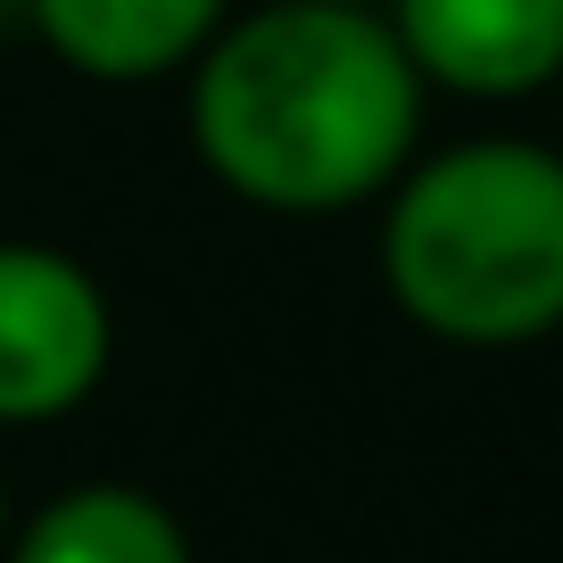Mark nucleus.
Instances as JSON below:
<instances>
[{
    "label": "nucleus",
    "instance_id": "nucleus-1",
    "mask_svg": "<svg viewBox=\"0 0 563 563\" xmlns=\"http://www.w3.org/2000/svg\"><path fill=\"white\" fill-rule=\"evenodd\" d=\"M422 75L406 42L349 0H282L208 42L191 84V141L241 199L323 216L373 199L406 166Z\"/></svg>",
    "mask_w": 563,
    "mask_h": 563
},
{
    "label": "nucleus",
    "instance_id": "nucleus-2",
    "mask_svg": "<svg viewBox=\"0 0 563 563\" xmlns=\"http://www.w3.org/2000/svg\"><path fill=\"white\" fill-rule=\"evenodd\" d=\"M389 299L440 340L514 349L563 323V158L539 141H464L389 199Z\"/></svg>",
    "mask_w": 563,
    "mask_h": 563
},
{
    "label": "nucleus",
    "instance_id": "nucleus-3",
    "mask_svg": "<svg viewBox=\"0 0 563 563\" xmlns=\"http://www.w3.org/2000/svg\"><path fill=\"white\" fill-rule=\"evenodd\" d=\"M108 365L100 282L75 257L0 241V422H51L91 398Z\"/></svg>",
    "mask_w": 563,
    "mask_h": 563
},
{
    "label": "nucleus",
    "instance_id": "nucleus-4",
    "mask_svg": "<svg viewBox=\"0 0 563 563\" xmlns=\"http://www.w3.org/2000/svg\"><path fill=\"white\" fill-rule=\"evenodd\" d=\"M415 75L473 100H514L563 75V0H398Z\"/></svg>",
    "mask_w": 563,
    "mask_h": 563
},
{
    "label": "nucleus",
    "instance_id": "nucleus-5",
    "mask_svg": "<svg viewBox=\"0 0 563 563\" xmlns=\"http://www.w3.org/2000/svg\"><path fill=\"white\" fill-rule=\"evenodd\" d=\"M224 0H34V25L75 75L141 84L208 51Z\"/></svg>",
    "mask_w": 563,
    "mask_h": 563
},
{
    "label": "nucleus",
    "instance_id": "nucleus-6",
    "mask_svg": "<svg viewBox=\"0 0 563 563\" xmlns=\"http://www.w3.org/2000/svg\"><path fill=\"white\" fill-rule=\"evenodd\" d=\"M9 563H191V547H183L175 514H166L158 497L100 481V489L51 497V506L25 522V539H18Z\"/></svg>",
    "mask_w": 563,
    "mask_h": 563
},
{
    "label": "nucleus",
    "instance_id": "nucleus-7",
    "mask_svg": "<svg viewBox=\"0 0 563 563\" xmlns=\"http://www.w3.org/2000/svg\"><path fill=\"white\" fill-rule=\"evenodd\" d=\"M0 530H9V489H0Z\"/></svg>",
    "mask_w": 563,
    "mask_h": 563
},
{
    "label": "nucleus",
    "instance_id": "nucleus-8",
    "mask_svg": "<svg viewBox=\"0 0 563 563\" xmlns=\"http://www.w3.org/2000/svg\"><path fill=\"white\" fill-rule=\"evenodd\" d=\"M349 9H365V0H349Z\"/></svg>",
    "mask_w": 563,
    "mask_h": 563
}]
</instances>
